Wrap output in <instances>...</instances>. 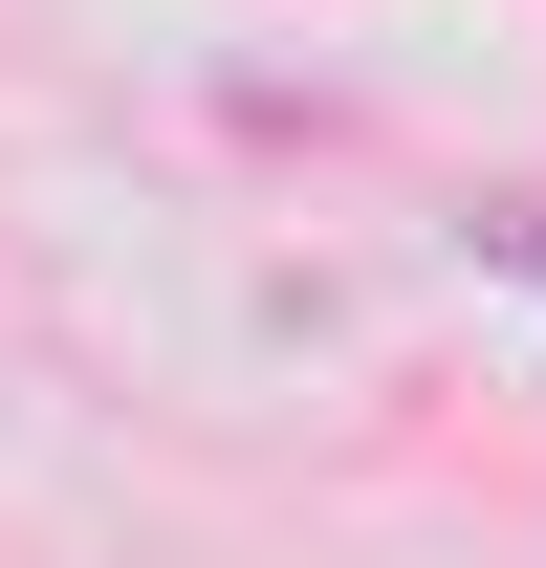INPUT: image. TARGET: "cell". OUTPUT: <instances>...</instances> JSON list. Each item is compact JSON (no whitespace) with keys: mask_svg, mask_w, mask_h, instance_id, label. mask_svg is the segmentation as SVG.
I'll use <instances>...</instances> for the list:
<instances>
[]
</instances>
